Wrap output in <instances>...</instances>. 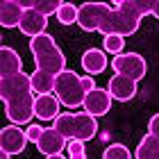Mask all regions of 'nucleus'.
Segmentation results:
<instances>
[{"label":"nucleus","mask_w":159,"mask_h":159,"mask_svg":"<svg viewBox=\"0 0 159 159\" xmlns=\"http://www.w3.org/2000/svg\"><path fill=\"white\" fill-rule=\"evenodd\" d=\"M82 86H84V91H86V93H89V91H93V89H98L91 75H84V77H82Z\"/></svg>","instance_id":"bb28decb"},{"label":"nucleus","mask_w":159,"mask_h":159,"mask_svg":"<svg viewBox=\"0 0 159 159\" xmlns=\"http://www.w3.org/2000/svg\"><path fill=\"white\" fill-rule=\"evenodd\" d=\"M136 159H159V139L152 134H146L141 139V143L136 146Z\"/></svg>","instance_id":"f3484780"},{"label":"nucleus","mask_w":159,"mask_h":159,"mask_svg":"<svg viewBox=\"0 0 159 159\" xmlns=\"http://www.w3.org/2000/svg\"><path fill=\"white\" fill-rule=\"evenodd\" d=\"M102 46L107 52H111L114 57L123 52V48H125V37H118V34H109V37H105Z\"/></svg>","instance_id":"4be33fe9"},{"label":"nucleus","mask_w":159,"mask_h":159,"mask_svg":"<svg viewBox=\"0 0 159 159\" xmlns=\"http://www.w3.org/2000/svg\"><path fill=\"white\" fill-rule=\"evenodd\" d=\"M82 107H84L86 114H91V116H105V114L111 109L109 91H107V89H93V91H89Z\"/></svg>","instance_id":"6e6552de"},{"label":"nucleus","mask_w":159,"mask_h":159,"mask_svg":"<svg viewBox=\"0 0 159 159\" xmlns=\"http://www.w3.org/2000/svg\"><path fill=\"white\" fill-rule=\"evenodd\" d=\"M96 134H98L96 116H91V114H86V111L75 114V132H73V139H77V141H91Z\"/></svg>","instance_id":"4468645a"},{"label":"nucleus","mask_w":159,"mask_h":159,"mask_svg":"<svg viewBox=\"0 0 159 159\" xmlns=\"http://www.w3.org/2000/svg\"><path fill=\"white\" fill-rule=\"evenodd\" d=\"M52 89H55V77L41 73V70H34L32 73V91L41 96V93H52Z\"/></svg>","instance_id":"aec40b11"},{"label":"nucleus","mask_w":159,"mask_h":159,"mask_svg":"<svg viewBox=\"0 0 159 159\" xmlns=\"http://www.w3.org/2000/svg\"><path fill=\"white\" fill-rule=\"evenodd\" d=\"M68 155L73 157V155H82L84 152V141H77V139H73V141H68Z\"/></svg>","instance_id":"393cba45"},{"label":"nucleus","mask_w":159,"mask_h":159,"mask_svg":"<svg viewBox=\"0 0 159 159\" xmlns=\"http://www.w3.org/2000/svg\"><path fill=\"white\" fill-rule=\"evenodd\" d=\"M102 159H132V157H129V150L123 146V143H111V146L105 150Z\"/></svg>","instance_id":"5701e85b"},{"label":"nucleus","mask_w":159,"mask_h":159,"mask_svg":"<svg viewBox=\"0 0 159 159\" xmlns=\"http://www.w3.org/2000/svg\"><path fill=\"white\" fill-rule=\"evenodd\" d=\"M152 16L159 18V0H157V2H152Z\"/></svg>","instance_id":"cd10ccee"},{"label":"nucleus","mask_w":159,"mask_h":159,"mask_svg":"<svg viewBox=\"0 0 159 159\" xmlns=\"http://www.w3.org/2000/svg\"><path fill=\"white\" fill-rule=\"evenodd\" d=\"M43 129H46V127H41V125H27V129H25V134H27V141H32V143H39L41 134H43Z\"/></svg>","instance_id":"b1692460"},{"label":"nucleus","mask_w":159,"mask_h":159,"mask_svg":"<svg viewBox=\"0 0 159 159\" xmlns=\"http://www.w3.org/2000/svg\"><path fill=\"white\" fill-rule=\"evenodd\" d=\"M46 27H48V16H43L39 11H32V9H25L18 30L23 34H27L30 39H34V37H41L46 32Z\"/></svg>","instance_id":"f8f14e48"},{"label":"nucleus","mask_w":159,"mask_h":159,"mask_svg":"<svg viewBox=\"0 0 159 159\" xmlns=\"http://www.w3.org/2000/svg\"><path fill=\"white\" fill-rule=\"evenodd\" d=\"M107 91H109L111 98L120 100V102H127V100H132L136 96V82L134 80H129L125 75H114L109 80V84H107Z\"/></svg>","instance_id":"9d476101"},{"label":"nucleus","mask_w":159,"mask_h":159,"mask_svg":"<svg viewBox=\"0 0 159 159\" xmlns=\"http://www.w3.org/2000/svg\"><path fill=\"white\" fill-rule=\"evenodd\" d=\"M46 159H66L64 155H52V157H46Z\"/></svg>","instance_id":"c756f323"},{"label":"nucleus","mask_w":159,"mask_h":159,"mask_svg":"<svg viewBox=\"0 0 159 159\" xmlns=\"http://www.w3.org/2000/svg\"><path fill=\"white\" fill-rule=\"evenodd\" d=\"M111 68L116 70L118 75H125L129 80H134V82H139V80L146 77V59L139 55V52H120L111 59Z\"/></svg>","instance_id":"20e7f679"},{"label":"nucleus","mask_w":159,"mask_h":159,"mask_svg":"<svg viewBox=\"0 0 159 159\" xmlns=\"http://www.w3.org/2000/svg\"><path fill=\"white\" fill-rule=\"evenodd\" d=\"M152 14L150 0H118L114 5L105 2H84L77 7V25L84 32H102L105 37L118 34L129 37L136 34L141 18Z\"/></svg>","instance_id":"f257e3e1"},{"label":"nucleus","mask_w":159,"mask_h":159,"mask_svg":"<svg viewBox=\"0 0 159 159\" xmlns=\"http://www.w3.org/2000/svg\"><path fill=\"white\" fill-rule=\"evenodd\" d=\"M57 20H59L61 25H73V23H77V7L70 5V2H64L59 7V11H57Z\"/></svg>","instance_id":"412c9836"},{"label":"nucleus","mask_w":159,"mask_h":159,"mask_svg":"<svg viewBox=\"0 0 159 159\" xmlns=\"http://www.w3.org/2000/svg\"><path fill=\"white\" fill-rule=\"evenodd\" d=\"M70 159H86V152H82V155H73Z\"/></svg>","instance_id":"c85d7f7f"},{"label":"nucleus","mask_w":159,"mask_h":159,"mask_svg":"<svg viewBox=\"0 0 159 159\" xmlns=\"http://www.w3.org/2000/svg\"><path fill=\"white\" fill-rule=\"evenodd\" d=\"M52 93L59 98V102L64 107H82L84 98H86V91L82 86V77H80L75 70H61V73L55 77Z\"/></svg>","instance_id":"7ed1b4c3"},{"label":"nucleus","mask_w":159,"mask_h":159,"mask_svg":"<svg viewBox=\"0 0 159 159\" xmlns=\"http://www.w3.org/2000/svg\"><path fill=\"white\" fill-rule=\"evenodd\" d=\"M59 98L55 93H41L34 100V116L39 120H55L59 116Z\"/></svg>","instance_id":"9b49d317"},{"label":"nucleus","mask_w":159,"mask_h":159,"mask_svg":"<svg viewBox=\"0 0 159 159\" xmlns=\"http://www.w3.org/2000/svg\"><path fill=\"white\" fill-rule=\"evenodd\" d=\"M57 132H59L66 141H73V132H75V114L70 111H64L55 118V125H52Z\"/></svg>","instance_id":"6ab92c4d"},{"label":"nucleus","mask_w":159,"mask_h":159,"mask_svg":"<svg viewBox=\"0 0 159 159\" xmlns=\"http://www.w3.org/2000/svg\"><path fill=\"white\" fill-rule=\"evenodd\" d=\"M68 146V141L64 139V136L57 132L55 127H46L43 129V134H41V139L37 143V148H39V152L41 155H46V157H52V155H61V150Z\"/></svg>","instance_id":"1a4fd4ad"},{"label":"nucleus","mask_w":159,"mask_h":159,"mask_svg":"<svg viewBox=\"0 0 159 159\" xmlns=\"http://www.w3.org/2000/svg\"><path fill=\"white\" fill-rule=\"evenodd\" d=\"M23 2L25 9H32V11H39L43 16H57V11H59V7L64 5L61 0H20Z\"/></svg>","instance_id":"a211bd4d"},{"label":"nucleus","mask_w":159,"mask_h":159,"mask_svg":"<svg viewBox=\"0 0 159 159\" xmlns=\"http://www.w3.org/2000/svg\"><path fill=\"white\" fill-rule=\"evenodd\" d=\"M27 146V134L18 125H7L0 132V150L7 155H18Z\"/></svg>","instance_id":"0eeeda50"},{"label":"nucleus","mask_w":159,"mask_h":159,"mask_svg":"<svg viewBox=\"0 0 159 159\" xmlns=\"http://www.w3.org/2000/svg\"><path fill=\"white\" fill-rule=\"evenodd\" d=\"M30 50H32L34 64H37V70H41V73L57 77L61 70H66V57L50 34L30 39Z\"/></svg>","instance_id":"f03ea898"},{"label":"nucleus","mask_w":159,"mask_h":159,"mask_svg":"<svg viewBox=\"0 0 159 159\" xmlns=\"http://www.w3.org/2000/svg\"><path fill=\"white\" fill-rule=\"evenodd\" d=\"M82 68L86 70V75H98L107 68V55L98 48H89L82 55Z\"/></svg>","instance_id":"2eb2a0df"},{"label":"nucleus","mask_w":159,"mask_h":159,"mask_svg":"<svg viewBox=\"0 0 159 159\" xmlns=\"http://www.w3.org/2000/svg\"><path fill=\"white\" fill-rule=\"evenodd\" d=\"M34 100H37L34 93H27V96L7 100V102H5L7 118H9L14 125H27V123L34 118Z\"/></svg>","instance_id":"423d86ee"},{"label":"nucleus","mask_w":159,"mask_h":159,"mask_svg":"<svg viewBox=\"0 0 159 159\" xmlns=\"http://www.w3.org/2000/svg\"><path fill=\"white\" fill-rule=\"evenodd\" d=\"M20 68H23V61H20L16 50H11L7 46L0 48V77L16 75V73H20Z\"/></svg>","instance_id":"dca6fc26"},{"label":"nucleus","mask_w":159,"mask_h":159,"mask_svg":"<svg viewBox=\"0 0 159 159\" xmlns=\"http://www.w3.org/2000/svg\"><path fill=\"white\" fill-rule=\"evenodd\" d=\"M25 7L20 0H2L0 2V25L2 27H18L23 20Z\"/></svg>","instance_id":"ddd939ff"},{"label":"nucleus","mask_w":159,"mask_h":159,"mask_svg":"<svg viewBox=\"0 0 159 159\" xmlns=\"http://www.w3.org/2000/svg\"><path fill=\"white\" fill-rule=\"evenodd\" d=\"M27 93H34L32 91V75L20 70L16 75L0 77V98H2V102L20 98V96H27Z\"/></svg>","instance_id":"39448f33"},{"label":"nucleus","mask_w":159,"mask_h":159,"mask_svg":"<svg viewBox=\"0 0 159 159\" xmlns=\"http://www.w3.org/2000/svg\"><path fill=\"white\" fill-rule=\"evenodd\" d=\"M0 159H9V155H7V152H2V155H0Z\"/></svg>","instance_id":"7c9ffc66"},{"label":"nucleus","mask_w":159,"mask_h":159,"mask_svg":"<svg viewBox=\"0 0 159 159\" xmlns=\"http://www.w3.org/2000/svg\"><path fill=\"white\" fill-rule=\"evenodd\" d=\"M148 134H152V136L159 139V114H155V116L150 118V123H148Z\"/></svg>","instance_id":"a878e982"}]
</instances>
